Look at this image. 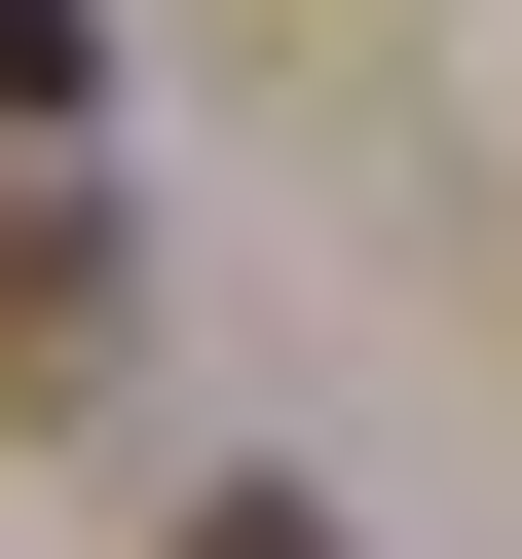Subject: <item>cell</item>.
Masks as SVG:
<instances>
[{"mask_svg":"<svg viewBox=\"0 0 522 559\" xmlns=\"http://www.w3.org/2000/svg\"><path fill=\"white\" fill-rule=\"evenodd\" d=\"M75 75H112V38H75V0H0V150H75Z\"/></svg>","mask_w":522,"mask_h":559,"instance_id":"2","label":"cell"},{"mask_svg":"<svg viewBox=\"0 0 522 559\" xmlns=\"http://www.w3.org/2000/svg\"><path fill=\"white\" fill-rule=\"evenodd\" d=\"M187 559H336V522H299V485H187Z\"/></svg>","mask_w":522,"mask_h":559,"instance_id":"3","label":"cell"},{"mask_svg":"<svg viewBox=\"0 0 522 559\" xmlns=\"http://www.w3.org/2000/svg\"><path fill=\"white\" fill-rule=\"evenodd\" d=\"M75 373H112V224H75V187H0V411H75Z\"/></svg>","mask_w":522,"mask_h":559,"instance_id":"1","label":"cell"}]
</instances>
